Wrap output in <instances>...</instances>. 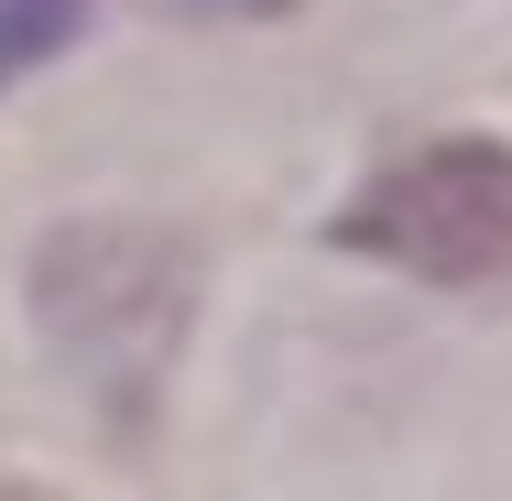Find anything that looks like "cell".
<instances>
[{
    "mask_svg": "<svg viewBox=\"0 0 512 501\" xmlns=\"http://www.w3.org/2000/svg\"><path fill=\"white\" fill-rule=\"evenodd\" d=\"M77 22H88V0H0V77L44 66V55H55Z\"/></svg>",
    "mask_w": 512,
    "mask_h": 501,
    "instance_id": "cell-2",
    "label": "cell"
},
{
    "mask_svg": "<svg viewBox=\"0 0 512 501\" xmlns=\"http://www.w3.org/2000/svg\"><path fill=\"white\" fill-rule=\"evenodd\" d=\"M338 240L425 284H512V142H425L338 207Z\"/></svg>",
    "mask_w": 512,
    "mask_h": 501,
    "instance_id": "cell-1",
    "label": "cell"
},
{
    "mask_svg": "<svg viewBox=\"0 0 512 501\" xmlns=\"http://www.w3.org/2000/svg\"><path fill=\"white\" fill-rule=\"evenodd\" d=\"M164 11H240V22H262V11H295V0H164Z\"/></svg>",
    "mask_w": 512,
    "mask_h": 501,
    "instance_id": "cell-3",
    "label": "cell"
}]
</instances>
